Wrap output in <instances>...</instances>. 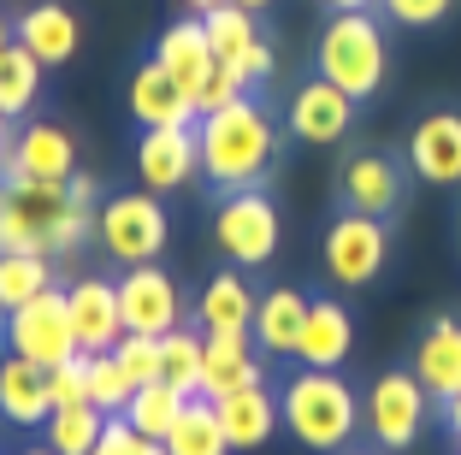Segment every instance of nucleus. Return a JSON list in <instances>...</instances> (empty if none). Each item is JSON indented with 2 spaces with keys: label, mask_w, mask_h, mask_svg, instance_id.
Instances as JSON below:
<instances>
[{
  "label": "nucleus",
  "mask_w": 461,
  "mask_h": 455,
  "mask_svg": "<svg viewBox=\"0 0 461 455\" xmlns=\"http://www.w3.org/2000/svg\"><path fill=\"white\" fill-rule=\"evenodd\" d=\"M195 154H202V177L225 196V189H260L278 160V124L255 95H237L230 107H213L195 119Z\"/></svg>",
  "instance_id": "1"
},
{
  "label": "nucleus",
  "mask_w": 461,
  "mask_h": 455,
  "mask_svg": "<svg viewBox=\"0 0 461 455\" xmlns=\"http://www.w3.org/2000/svg\"><path fill=\"white\" fill-rule=\"evenodd\" d=\"M95 231V207H83L66 184H30V177H0V249L24 255H71Z\"/></svg>",
  "instance_id": "2"
},
{
  "label": "nucleus",
  "mask_w": 461,
  "mask_h": 455,
  "mask_svg": "<svg viewBox=\"0 0 461 455\" xmlns=\"http://www.w3.org/2000/svg\"><path fill=\"white\" fill-rule=\"evenodd\" d=\"M278 426L320 455H343L361 432V396L338 367H296L278 385Z\"/></svg>",
  "instance_id": "3"
},
{
  "label": "nucleus",
  "mask_w": 461,
  "mask_h": 455,
  "mask_svg": "<svg viewBox=\"0 0 461 455\" xmlns=\"http://www.w3.org/2000/svg\"><path fill=\"white\" fill-rule=\"evenodd\" d=\"M313 71L338 83L349 101H373L391 77V36L373 13H331L320 24V48H313Z\"/></svg>",
  "instance_id": "4"
},
{
  "label": "nucleus",
  "mask_w": 461,
  "mask_h": 455,
  "mask_svg": "<svg viewBox=\"0 0 461 455\" xmlns=\"http://www.w3.org/2000/svg\"><path fill=\"white\" fill-rule=\"evenodd\" d=\"M95 242L119 267H149L172 242V219H166L154 189H119V196H107L95 207Z\"/></svg>",
  "instance_id": "5"
},
{
  "label": "nucleus",
  "mask_w": 461,
  "mask_h": 455,
  "mask_svg": "<svg viewBox=\"0 0 461 455\" xmlns=\"http://www.w3.org/2000/svg\"><path fill=\"white\" fill-rule=\"evenodd\" d=\"M278 242H285V219L272 207L267 189H225L213 207V249L225 255V267H272L278 255Z\"/></svg>",
  "instance_id": "6"
},
{
  "label": "nucleus",
  "mask_w": 461,
  "mask_h": 455,
  "mask_svg": "<svg viewBox=\"0 0 461 455\" xmlns=\"http://www.w3.org/2000/svg\"><path fill=\"white\" fill-rule=\"evenodd\" d=\"M0 332H6V355H24V361L41 367V373H54V367H66V361L83 355L59 284H48L41 296H30L24 308H13L6 320H0Z\"/></svg>",
  "instance_id": "7"
},
{
  "label": "nucleus",
  "mask_w": 461,
  "mask_h": 455,
  "mask_svg": "<svg viewBox=\"0 0 461 455\" xmlns=\"http://www.w3.org/2000/svg\"><path fill=\"white\" fill-rule=\"evenodd\" d=\"M320 260H326V278L338 284V290H366V284L384 272V260H391V231H384V219L343 207L326 225Z\"/></svg>",
  "instance_id": "8"
},
{
  "label": "nucleus",
  "mask_w": 461,
  "mask_h": 455,
  "mask_svg": "<svg viewBox=\"0 0 461 455\" xmlns=\"http://www.w3.org/2000/svg\"><path fill=\"white\" fill-rule=\"evenodd\" d=\"M426 408H432V396L420 390V378L408 373V367L379 373L373 385H366V408H361L373 450H384V455L408 450V443L420 438V426H426Z\"/></svg>",
  "instance_id": "9"
},
{
  "label": "nucleus",
  "mask_w": 461,
  "mask_h": 455,
  "mask_svg": "<svg viewBox=\"0 0 461 455\" xmlns=\"http://www.w3.org/2000/svg\"><path fill=\"white\" fill-rule=\"evenodd\" d=\"M113 284H119V320H124V332L166 337V332H177V325L190 320V302H184L177 278L160 267V260H149V267H124Z\"/></svg>",
  "instance_id": "10"
},
{
  "label": "nucleus",
  "mask_w": 461,
  "mask_h": 455,
  "mask_svg": "<svg viewBox=\"0 0 461 455\" xmlns=\"http://www.w3.org/2000/svg\"><path fill=\"white\" fill-rule=\"evenodd\" d=\"M77 172V142H71L66 124L54 119H24L13 131V148H6V166L0 177H30V184H66Z\"/></svg>",
  "instance_id": "11"
},
{
  "label": "nucleus",
  "mask_w": 461,
  "mask_h": 455,
  "mask_svg": "<svg viewBox=\"0 0 461 455\" xmlns=\"http://www.w3.org/2000/svg\"><path fill=\"white\" fill-rule=\"evenodd\" d=\"M355 107H361V101H349L338 83H326L320 71H313V77L290 95L285 131L296 136V142H308V148H338L343 136H349V124H355Z\"/></svg>",
  "instance_id": "12"
},
{
  "label": "nucleus",
  "mask_w": 461,
  "mask_h": 455,
  "mask_svg": "<svg viewBox=\"0 0 461 455\" xmlns=\"http://www.w3.org/2000/svg\"><path fill=\"white\" fill-rule=\"evenodd\" d=\"M408 166L432 189L461 184V113L456 107H432L414 119V131H408Z\"/></svg>",
  "instance_id": "13"
},
{
  "label": "nucleus",
  "mask_w": 461,
  "mask_h": 455,
  "mask_svg": "<svg viewBox=\"0 0 461 455\" xmlns=\"http://www.w3.org/2000/svg\"><path fill=\"white\" fill-rule=\"evenodd\" d=\"M136 177L154 196H177V189L202 177V154H195V124H166V131H142L136 142Z\"/></svg>",
  "instance_id": "14"
},
{
  "label": "nucleus",
  "mask_w": 461,
  "mask_h": 455,
  "mask_svg": "<svg viewBox=\"0 0 461 455\" xmlns=\"http://www.w3.org/2000/svg\"><path fill=\"white\" fill-rule=\"evenodd\" d=\"M66 308H71V332H77L83 355H107L119 349L124 320H119V284L101 278V272H83L66 284Z\"/></svg>",
  "instance_id": "15"
},
{
  "label": "nucleus",
  "mask_w": 461,
  "mask_h": 455,
  "mask_svg": "<svg viewBox=\"0 0 461 455\" xmlns=\"http://www.w3.org/2000/svg\"><path fill=\"white\" fill-rule=\"evenodd\" d=\"M13 41L24 48V54H36L48 71H59V66H71L77 48H83V18L71 13L66 0H36V6L13 24Z\"/></svg>",
  "instance_id": "16"
},
{
  "label": "nucleus",
  "mask_w": 461,
  "mask_h": 455,
  "mask_svg": "<svg viewBox=\"0 0 461 455\" xmlns=\"http://www.w3.org/2000/svg\"><path fill=\"white\" fill-rule=\"evenodd\" d=\"M338 196L349 214H373V219H391L396 201H402V166L391 160V154H373V148H361V154H349L338 172Z\"/></svg>",
  "instance_id": "17"
},
{
  "label": "nucleus",
  "mask_w": 461,
  "mask_h": 455,
  "mask_svg": "<svg viewBox=\"0 0 461 455\" xmlns=\"http://www.w3.org/2000/svg\"><path fill=\"white\" fill-rule=\"evenodd\" d=\"M149 59H160L166 66V77L177 83V89L190 95V101H202V89H207V77H213V48H207V30H202V18H172V24L154 36V54ZM202 113V107H195Z\"/></svg>",
  "instance_id": "18"
},
{
  "label": "nucleus",
  "mask_w": 461,
  "mask_h": 455,
  "mask_svg": "<svg viewBox=\"0 0 461 455\" xmlns=\"http://www.w3.org/2000/svg\"><path fill=\"white\" fill-rule=\"evenodd\" d=\"M124 107H131V119L142 124V131H166V124H195V119H202L190 95H184L172 77H166L160 59H142V66L131 71Z\"/></svg>",
  "instance_id": "19"
},
{
  "label": "nucleus",
  "mask_w": 461,
  "mask_h": 455,
  "mask_svg": "<svg viewBox=\"0 0 461 455\" xmlns=\"http://www.w3.org/2000/svg\"><path fill=\"white\" fill-rule=\"evenodd\" d=\"M267 367H260V349L249 332H207L202 343V396H225V390H243V385H260Z\"/></svg>",
  "instance_id": "20"
},
{
  "label": "nucleus",
  "mask_w": 461,
  "mask_h": 455,
  "mask_svg": "<svg viewBox=\"0 0 461 455\" xmlns=\"http://www.w3.org/2000/svg\"><path fill=\"white\" fill-rule=\"evenodd\" d=\"M213 414L225 426V443L230 450H260V443L278 432V390L260 378V385H243V390H225L213 396Z\"/></svg>",
  "instance_id": "21"
},
{
  "label": "nucleus",
  "mask_w": 461,
  "mask_h": 455,
  "mask_svg": "<svg viewBox=\"0 0 461 455\" xmlns=\"http://www.w3.org/2000/svg\"><path fill=\"white\" fill-rule=\"evenodd\" d=\"M408 373L420 378V390L432 402H449L461 396V320H432L420 332V343H414V367Z\"/></svg>",
  "instance_id": "22"
},
{
  "label": "nucleus",
  "mask_w": 461,
  "mask_h": 455,
  "mask_svg": "<svg viewBox=\"0 0 461 455\" xmlns=\"http://www.w3.org/2000/svg\"><path fill=\"white\" fill-rule=\"evenodd\" d=\"M255 284H249L243 267H219L213 278L202 284V296H195V325L202 332H249L255 325Z\"/></svg>",
  "instance_id": "23"
},
{
  "label": "nucleus",
  "mask_w": 461,
  "mask_h": 455,
  "mask_svg": "<svg viewBox=\"0 0 461 455\" xmlns=\"http://www.w3.org/2000/svg\"><path fill=\"white\" fill-rule=\"evenodd\" d=\"M54 414V396H48V373L24 355H6L0 361V420L18 432H41Z\"/></svg>",
  "instance_id": "24"
},
{
  "label": "nucleus",
  "mask_w": 461,
  "mask_h": 455,
  "mask_svg": "<svg viewBox=\"0 0 461 455\" xmlns=\"http://www.w3.org/2000/svg\"><path fill=\"white\" fill-rule=\"evenodd\" d=\"M302 325H308V296L290 290V284H278V290H267L255 302V325H249V337H255L260 355H290V361H296Z\"/></svg>",
  "instance_id": "25"
},
{
  "label": "nucleus",
  "mask_w": 461,
  "mask_h": 455,
  "mask_svg": "<svg viewBox=\"0 0 461 455\" xmlns=\"http://www.w3.org/2000/svg\"><path fill=\"white\" fill-rule=\"evenodd\" d=\"M355 349V320L343 302H308V325H302L296 361L302 367H343Z\"/></svg>",
  "instance_id": "26"
},
{
  "label": "nucleus",
  "mask_w": 461,
  "mask_h": 455,
  "mask_svg": "<svg viewBox=\"0 0 461 455\" xmlns=\"http://www.w3.org/2000/svg\"><path fill=\"white\" fill-rule=\"evenodd\" d=\"M41 83H48V66H41L36 54H24V48H6L0 54V113L6 119H36V107H41Z\"/></svg>",
  "instance_id": "27"
},
{
  "label": "nucleus",
  "mask_w": 461,
  "mask_h": 455,
  "mask_svg": "<svg viewBox=\"0 0 461 455\" xmlns=\"http://www.w3.org/2000/svg\"><path fill=\"white\" fill-rule=\"evenodd\" d=\"M202 30H207V48H213V59H225V66H237V71H243V66H249V54L260 48V24H255V13L230 6V0L207 6V13H202Z\"/></svg>",
  "instance_id": "28"
},
{
  "label": "nucleus",
  "mask_w": 461,
  "mask_h": 455,
  "mask_svg": "<svg viewBox=\"0 0 461 455\" xmlns=\"http://www.w3.org/2000/svg\"><path fill=\"white\" fill-rule=\"evenodd\" d=\"M160 443H166V455H230L225 426H219V414H213V402H207V396H190V402H184L177 426L166 432Z\"/></svg>",
  "instance_id": "29"
},
{
  "label": "nucleus",
  "mask_w": 461,
  "mask_h": 455,
  "mask_svg": "<svg viewBox=\"0 0 461 455\" xmlns=\"http://www.w3.org/2000/svg\"><path fill=\"white\" fill-rule=\"evenodd\" d=\"M101 432H107V414H101L95 402H66V408H54V414H48L41 443H48L54 455H89Z\"/></svg>",
  "instance_id": "30"
},
{
  "label": "nucleus",
  "mask_w": 461,
  "mask_h": 455,
  "mask_svg": "<svg viewBox=\"0 0 461 455\" xmlns=\"http://www.w3.org/2000/svg\"><path fill=\"white\" fill-rule=\"evenodd\" d=\"M184 390L166 385V378H154V385H136L131 402H124V420H131V432H142V438H166V432L177 426V414H184Z\"/></svg>",
  "instance_id": "31"
},
{
  "label": "nucleus",
  "mask_w": 461,
  "mask_h": 455,
  "mask_svg": "<svg viewBox=\"0 0 461 455\" xmlns=\"http://www.w3.org/2000/svg\"><path fill=\"white\" fill-rule=\"evenodd\" d=\"M54 284V260L48 255H24V249H0V314L24 308L30 296H41Z\"/></svg>",
  "instance_id": "32"
},
{
  "label": "nucleus",
  "mask_w": 461,
  "mask_h": 455,
  "mask_svg": "<svg viewBox=\"0 0 461 455\" xmlns=\"http://www.w3.org/2000/svg\"><path fill=\"white\" fill-rule=\"evenodd\" d=\"M202 343H207V332H190V325L160 337V378L177 385L184 396H202Z\"/></svg>",
  "instance_id": "33"
},
{
  "label": "nucleus",
  "mask_w": 461,
  "mask_h": 455,
  "mask_svg": "<svg viewBox=\"0 0 461 455\" xmlns=\"http://www.w3.org/2000/svg\"><path fill=\"white\" fill-rule=\"evenodd\" d=\"M83 390H89V402H95L101 414H124V402H131V378H124L119 355H83Z\"/></svg>",
  "instance_id": "34"
},
{
  "label": "nucleus",
  "mask_w": 461,
  "mask_h": 455,
  "mask_svg": "<svg viewBox=\"0 0 461 455\" xmlns=\"http://www.w3.org/2000/svg\"><path fill=\"white\" fill-rule=\"evenodd\" d=\"M113 355H119V367H124V378H131V385H154V378H160V337L124 332Z\"/></svg>",
  "instance_id": "35"
},
{
  "label": "nucleus",
  "mask_w": 461,
  "mask_h": 455,
  "mask_svg": "<svg viewBox=\"0 0 461 455\" xmlns=\"http://www.w3.org/2000/svg\"><path fill=\"white\" fill-rule=\"evenodd\" d=\"M89 455H166V443L131 432V420H124V414H107V432L95 438V450H89Z\"/></svg>",
  "instance_id": "36"
},
{
  "label": "nucleus",
  "mask_w": 461,
  "mask_h": 455,
  "mask_svg": "<svg viewBox=\"0 0 461 455\" xmlns=\"http://www.w3.org/2000/svg\"><path fill=\"white\" fill-rule=\"evenodd\" d=\"M379 13L402 30H432L456 13V0H379Z\"/></svg>",
  "instance_id": "37"
},
{
  "label": "nucleus",
  "mask_w": 461,
  "mask_h": 455,
  "mask_svg": "<svg viewBox=\"0 0 461 455\" xmlns=\"http://www.w3.org/2000/svg\"><path fill=\"white\" fill-rule=\"evenodd\" d=\"M237 95H249L243 71H237V66H225V59H219V66H213V77H207V89H202V101H195V107H202V113H213V107H230Z\"/></svg>",
  "instance_id": "38"
},
{
  "label": "nucleus",
  "mask_w": 461,
  "mask_h": 455,
  "mask_svg": "<svg viewBox=\"0 0 461 455\" xmlns=\"http://www.w3.org/2000/svg\"><path fill=\"white\" fill-rule=\"evenodd\" d=\"M48 396H54V408H66V402H89V390H83V355L48 373Z\"/></svg>",
  "instance_id": "39"
},
{
  "label": "nucleus",
  "mask_w": 461,
  "mask_h": 455,
  "mask_svg": "<svg viewBox=\"0 0 461 455\" xmlns=\"http://www.w3.org/2000/svg\"><path fill=\"white\" fill-rule=\"evenodd\" d=\"M272 66H278V59H272V41L260 36V48L249 54V66H243V83H249V89H255V83H267V77H272Z\"/></svg>",
  "instance_id": "40"
},
{
  "label": "nucleus",
  "mask_w": 461,
  "mask_h": 455,
  "mask_svg": "<svg viewBox=\"0 0 461 455\" xmlns=\"http://www.w3.org/2000/svg\"><path fill=\"white\" fill-rule=\"evenodd\" d=\"M320 6H331V13H373L379 0H320Z\"/></svg>",
  "instance_id": "41"
},
{
  "label": "nucleus",
  "mask_w": 461,
  "mask_h": 455,
  "mask_svg": "<svg viewBox=\"0 0 461 455\" xmlns=\"http://www.w3.org/2000/svg\"><path fill=\"white\" fill-rule=\"evenodd\" d=\"M444 426L461 438V396H449V402H444Z\"/></svg>",
  "instance_id": "42"
},
{
  "label": "nucleus",
  "mask_w": 461,
  "mask_h": 455,
  "mask_svg": "<svg viewBox=\"0 0 461 455\" xmlns=\"http://www.w3.org/2000/svg\"><path fill=\"white\" fill-rule=\"evenodd\" d=\"M13 131H18V124L6 119V113H0V166H6V148H13Z\"/></svg>",
  "instance_id": "43"
},
{
  "label": "nucleus",
  "mask_w": 461,
  "mask_h": 455,
  "mask_svg": "<svg viewBox=\"0 0 461 455\" xmlns=\"http://www.w3.org/2000/svg\"><path fill=\"white\" fill-rule=\"evenodd\" d=\"M177 6H184V13H190V18H202L207 6H219V0H177Z\"/></svg>",
  "instance_id": "44"
},
{
  "label": "nucleus",
  "mask_w": 461,
  "mask_h": 455,
  "mask_svg": "<svg viewBox=\"0 0 461 455\" xmlns=\"http://www.w3.org/2000/svg\"><path fill=\"white\" fill-rule=\"evenodd\" d=\"M230 6H243V13H255V18H260V13L272 6V0H230Z\"/></svg>",
  "instance_id": "45"
},
{
  "label": "nucleus",
  "mask_w": 461,
  "mask_h": 455,
  "mask_svg": "<svg viewBox=\"0 0 461 455\" xmlns=\"http://www.w3.org/2000/svg\"><path fill=\"white\" fill-rule=\"evenodd\" d=\"M13 48V24H6V13H0V54Z\"/></svg>",
  "instance_id": "46"
},
{
  "label": "nucleus",
  "mask_w": 461,
  "mask_h": 455,
  "mask_svg": "<svg viewBox=\"0 0 461 455\" xmlns=\"http://www.w3.org/2000/svg\"><path fill=\"white\" fill-rule=\"evenodd\" d=\"M18 455H54V450H48V443H30V450H18Z\"/></svg>",
  "instance_id": "47"
},
{
  "label": "nucleus",
  "mask_w": 461,
  "mask_h": 455,
  "mask_svg": "<svg viewBox=\"0 0 461 455\" xmlns=\"http://www.w3.org/2000/svg\"><path fill=\"white\" fill-rule=\"evenodd\" d=\"M343 455H379V450H343Z\"/></svg>",
  "instance_id": "48"
},
{
  "label": "nucleus",
  "mask_w": 461,
  "mask_h": 455,
  "mask_svg": "<svg viewBox=\"0 0 461 455\" xmlns=\"http://www.w3.org/2000/svg\"><path fill=\"white\" fill-rule=\"evenodd\" d=\"M0 320H6V314H0Z\"/></svg>",
  "instance_id": "49"
}]
</instances>
